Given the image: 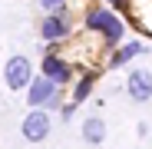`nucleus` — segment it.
Returning a JSON list of instances; mask_svg holds the SVG:
<instances>
[{"label":"nucleus","mask_w":152,"mask_h":149,"mask_svg":"<svg viewBox=\"0 0 152 149\" xmlns=\"http://www.w3.org/2000/svg\"><path fill=\"white\" fill-rule=\"evenodd\" d=\"M93 83H96V76H83L80 83H76V90H73V103H83V99L93 93Z\"/></svg>","instance_id":"nucleus-10"},{"label":"nucleus","mask_w":152,"mask_h":149,"mask_svg":"<svg viewBox=\"0 0 152 149\" xmlns=\"http://www.w3.org/2000/svg\"><path fill=\"white\" fill-rule=\"evenodd\" d=\"M126 93H129V99H136V103H149L152 99V73L149 70H132L129 76H126Z\"/></svg>","instance_id":"nucleus-5"},{"label":"nucleus","mask_w":152,"mask_h":149,"mask_svg":"<svg viewBox=\"0 0 152 149\" xmlns=\"http://www.w3.org/2000/svg\"><path fill=\"white\" fill-rule=\"evenodd\" d=\"M60 83L56 80H50L46 73H40V76H33L30 80V86H27V103L30 106H56V99H60Z\"/></svg>","instance_id":"nucleus-2"},{"label":"nucleus","mask_w":152,"mask_h":149,"mask_svg":"<svg viewBox=\"0 0 152 149\" xmlns=\"http://www.w3.org/2000/svg\"><path fill=\"white\" fill-rule=\"evenodd\" d=\"M139 53H142V43H126V46L119 50V53H116V57L109 60V66L116 70V66H122L126 60H132V57H139Z\"/></svg>","instance_id":"nucleus-9"},{"label":"nucleus","mask_w":152,"mask_h":149,"mask_svg":"<svg viewBox=\"0 0 152 149\" xmlns=\"http://www.w3.org/2000/svg\"><path fill=\"white\" fill-rule=\"evenodd\" d=\"M80 136H83V142L99 146V142L106 139V119H103V116H86V119H83V129H80Z\"/></svg>","instance_id":"nucleus-7"},{"label":"nucleus","mask_w":152,"mask_h":149,"mask_svg":"<svg viewBox=\"0 0 152 149\" xmlns=\"http://www.w3.org/2000/svg\"><path fill=\"white\" fill-rule=\"evenodd\" d=\"M66 33H69L66 13H50V17H43V23H40V37H43V40H63Z\"/></svg>","instance_id":"nucleus-6"},{"label":"nucleus","mask_w":152,"mask_h":149,"mask_svg":"<svg viewBox=\"0 0 152 149\" xmlns=\"http://www.w3.org/2000/svg\"><path fill=\"white\" fill-rule=\"evenodd\" d=\"M86 27H89V30H96V33H103V40H106V43H119V40H122V20H119L113 10H103V7L89 10Z\"/></svg>","instance_id":"nucleus-1"},{"label":"nucleus","mask_w":152,"mask_h":149,"mask_svg":"<svg viewBox=\"0 0 152 149\" xmlns=\"http://www.w3.org/2000/svg\"><path fill=\"white\" fill-rule=\"evenodd\" d=\"M40 70L46 73L50 80H56L60 86H63V83H69V76H73V73H69V66H66L60 57H53V53H46V60L40 63Z\"/></svg>","instance_id":"nucleus-8"},{"label":"nucleus","mask_w":152,"mask_h":149,"mask_svg":"<svg viewBox=\"0 0 152 149\" xmlns=\"http://www.w3.org/2000/svg\"><path fill=\"white\" fill-rule=\"evenodd\" d=\"M60 4H63V0H43V7H46V10H56Z\"/></svg>","instance_id":"nucleus-11"},{"label":"nucleus","mask_w":152,"mask_h":149,"mask_svg":"<svg viewBox=\"0 0 152 149\" xmlns=\"http://www.w3.org/2000/svg\"><path fill=\"white\" fill-rule=\"evenodd\" d=\"M20 133H23L27 142H43L50 136V113H46V106H33L27 116H23Z\"/></svg>","instance_id":"nucleus-3"},{"label":"nucleus","mask_w":152,"mask_h":149,"mask_svg":"<svg viewBox=\"0 0 152 149\" xmlns=\"http://www.w3.org/2000/svg\"><path fill=\"white\" fill-rule=\"evenodd\" d=\"M4 80H7V86L13 90V93H20V90H27L30 86V80H33V66H30V60L27 57H10L7 60V66H4Z\"/></svg>","instance_id":"nucleus-4"}]
</instances>
